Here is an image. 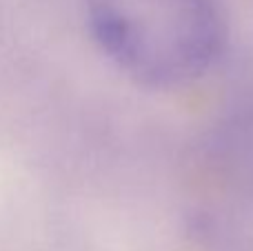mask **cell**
I'll use <instances>...</instances> for the list:
<instances>
[{"instance_id":"obj_1","label":"cell","mask_w":253,"mask_h":251,"mask_svg":"<svg viewBox=\"0 0 253 251\" xmlns=\"http://www.w3.org/2000/svg\"><path fill=\"white\" fill-rule=\"evenodd\" d=\"M87 16L102 51L151 87L198 78L222 42L215 0H87Z\"/></svg>"}]
</instances>
